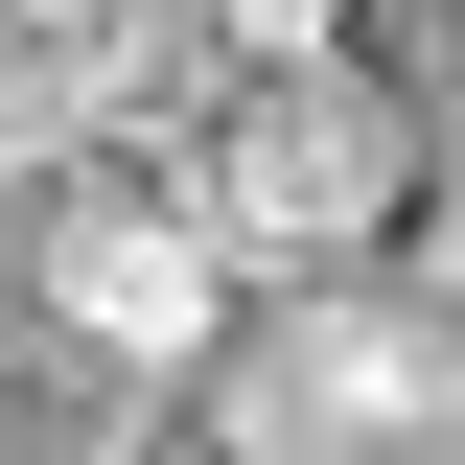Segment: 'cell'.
<instances>
[{
    "label": "cell",
    "instance_id": "1",
    "mask_svg": "<svg viewBox=\"0 0 465 465\" xmlns=\"http://www.w3.org/2000/svg\"><path fill=\"white\" fill-rule=\"evenodd\" d=\"M24 302L70 349H116V372H210L232 302H256V256H232L210 163H186L163 116H94V140L24 163Z\"/></svg>",
    "mask_w": 465,
    "mask_h": 465
},
{
    "label": "cell",
    "instance_id": "2",
    "mask_svg": "<svg viewBox=\"0 0 465 465\" xmlns=\"http://www.w3.org/2000/svg\"><path fill=\"white\" fill-rule=\"evenodd\" d=\"M186 163H210V210H232V256H256V280H349V256H396L419 186H442V163H419V94H396L372 47L232 70Z\"/></svg>",
    "mask_w": 465,
    "mask_h": 465
},
{
    "label": "cell",
    "instance_id": "3",
    "mask_svg": "<svg viewBox=\"0 0 465 465\" xmlns=\"http://www.w3.org/2000/svg\"><path fill=\"white\" fill-rule=\"evenodd\" d=\"M210 70H302V47H349V0H163Z\"/></svg>",
    "mask_w": 465,
    "mask_h": 465
},
{
    "label": "cell",
    "instance_id": "4",
    "mask_svg": "<svg viewBox=\"0 0 465 465\" xmlns=\"http://www.w3.org/2000/svg\"><path fill=\"white\" fill-rule=\"evenodd\" d=\"M116 465H280V442H256V419H232L210 372H163V419H140V442H116Z\"/></svg>",
    "mask_w": 465,
    "mask_h": 465
},
{
    "label": "cell",
    "instance_id": "5",
    "mask_svg": "<svg viewBox=\"0 0 465 465\" xmlns=\"http://www.w3.org/2000/svg\"><path fill=\"white\" fill-rule=\"evenodd\" d=\"M0 302H24V163H0Z\"/></svg>",
    "mask_w": 465,
    "mask_h": 465
}]
</instances>
